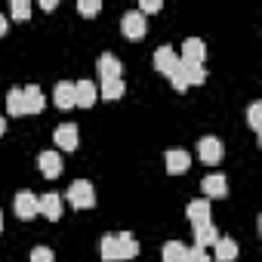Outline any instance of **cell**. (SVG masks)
<instances>
[{
  "mask_svg": "<svg viewBox=\"0 0 262 262\" xmlns=\"http://www.w3.org/2000/svg\"><path fill=\"white\" fill-rule=\"evenodd\" d=\"M68 204L74 207V210H90V207H96V191H93V185L86 182V179H74L71 185H68Z\"/></svg>",
  "mask_w": 262,
  "mask_h": 262,
  "instance_id": "1",
  "label": "cell"
},
{
  "mask_svg": "<svg viewBox=\"0 0 262 262\" xmlns=\"http://www.w3.org/2000/svg\"><path fill=\"white\" fill-rule=\"evenodd\" d=\"M120 31H123V37H129V40H139V37H145L148 22H145V16H142L139 10H129V13H123V19H120Z\"/></svg>",
  "mask_w": 262,
  "mask_h": 262,
  "instance_id": "2",
  "label": "cell"
},
{
  "mask_svg": "<svg viewBox=\"0 0 262 262\" xmlns=\"http://www.w3.org/2000/svg\"><path fill=\"white\" fill-rule=\"evenodd\" d=\"M204 56H207L204 40H201V37H185V43H182V59H179V62H185V65H204Z\"/></svg>",
  "mask_w": 262,
  "mask_h": 262,
  "instance_id": "3",
  "label": "cell"
},
{
  "mask_svg": "<svg viewBox=\"0 0 262 262\" xmlns=\"http://www.w3.org/2000/svg\"><path fill=\"white\" fill-rule=\"evenodd\" d=\"M114 253H117V262H120V259H136V256H139V244H136V237L129 234V231L114 234Z\"/></svg>",
  "mask_w": 262,
  "mask_h": 262,
  "instance_id": "4",
  "label": "cell"
},
{
  "mask_svg": "<svg viewBox=\"0 0 262 262\" xmlns=\"http://www.w3.org/2000/svg\"><path fill=\"white\" fill-rule=\"evenodd\" d=\"M13 210H16L19 219H34V216H37V194L19 191V194L13 198Z\"/></svg>",
  "mask_w": 262,
  "mask_h": 262,
  "instance_id": "5",
  "label": "cell"
},
{
  "mask_svg": "<svg viewBox=\"0 0 262 262\" xmlns=\"http://www.w3.org/2000/svg\"><path fill=\"white\" fill-rule=\"evenodd\" d=\"M176 65H179V56H176V50L173 47H158L155 50V68L161 71V74H173L176 71Z\"/></svg>",
  "mask_w": 262,
  "mask_h": 262,
  "instance_id": "6",
  "label": "cell"
},
{
  "mask_svg": "<svg viewBox=\"0 0 262 262\" xmlns=\"http://www.w3.org/2000/svg\"><path fill=\"white\" fill-rule=\"evenodd\" d=\"M96 68H99V77L102 80H117L120 71H123V65H120V59L114 53H102L99 62H96Z\"/></svg>",
  "mask_w": 262,
  "mask_h": 262,
  "instance_id": "7",
  "label": "cell"
},
{
  "mask_svg": "<svg viewBox=\"0 0 262 262\" xmlns=\"http://www.w3.org/2000/svg\"><path fill=\"white\" fill-rule=\"evenodd\" d=\"M198 155H201L204 164H219V161H222V142H219L216 136H204V139L198 142Z\"/></svg>",
  "mask_w": 262,
  "mask_h": 262,
  "instance_id": "8",
  "label": "cell"
},
{
  "mask_svg": "<svg viewBox=\"0 0 262 262\" xmlns=\"http://www.w3.org/2000/svg\"><path fill=\"white\" fill-rule=\"evenodd\" d=\"M53 139H56V145H59V148H65V151H74V148H77V139H80V133H77V126H74V123H62V126H56Z\"/></svg>",
  "mask_w": 262,
  "mask_h": 262,
  "instance_id": "9",
  "label": "cell"
},
{
  "mask_svg": "<svg viewBox=\"0 0 262 262\" xmlns=\"http://www.w3.org/2000/svg\"><path fill=\"white\" fill-rule=\"evenodd\" d=\"M96 96H99V90H96L93 80H77V83H74V105L93 108V105H96Z\"/></svg>",
  "mask_w": 262,
  "mask_h": 262,
  "instance_id": "10",
  "label": "cell"
},
{
  "mask_svg": "<svg viewBox=\"0 0 262 262\" xmlns=\"http://www.w3.org/2000/svg\"><path fill=\"white\" fill-rule=\"evenodd\" d=\"M22 96H25V114H40L47 108V96L40 86H22Z\"/></svg>",
  "mask_w": 262,
  "mask_h": 262,
  "instance_id": "11",
  "label": "cell"
},
{
  "mask_svg": "<svg viewBox=\"0 0 262 262\" xmlns=\"http://www.w3.org/2000/svg\"><path fill=\"white\" fill-rule=\"evenodd\" d=\"M201 191H204L207 198H225V194H228V179H225L222 173H210V176H204Z\"/></svg>",
  "mask_w": 262,
  "mask_h": 262,
  "instance_id": "12",
  "label": "cell"
},
{
  "mask_svg": "<svg viewBox=\"0 0 262 262\" xmlns=\"http://www.w3.org/2000/svg\"><path fill=\"white\" fill-rule=\"evenodd\" d=\"M37 167H40V173H43L47 179H56V176L62 173V158H59V151H40V155H37Z\"/></svg>",
  "mask_w": 262,
  "mask_h": 262,
  "instance_id": "13",
  "label": "cell"
},
{
  "mask_svg": "<svg viewBox=\"0 0 262 262\" xmlns=\"http://www.w3.org/2000/svg\"><path fill=\"white\" fill-rule=\"evenodd\" d=\"M222 234H219V228H216V222H201V225H194V247H213L216 241H219Z\"/></svg>",
  "mask_w": 262,
  "mask_h": 262,
  "instance_id": "14",
  "label": "cell"
},
{
  "mask_svg": "<svg viewBox=\"0 0 262 262\" xmlns=\"http://www.w3.org/2000/svg\"><path fill=\"white\" fill-rule=\"evenodd\" d=\"M37 213H43L47 219H59L62 216V194H43V198H37Z\"/></svg>",
  "mask_w": 262,
  "mask_h": 262,
  "instance_id": "15",
  "label": "cell"
},
{
  "mask_svg": "<svg viewBox=\"0 0 262 262\" xmlns=\"http://www.w3.org/2000/svg\"><path fill=\"white\" fill-rule=\"evenodd\" d=\"M188 167H191L188 151H182V148H170V151H167V173L179 176V173H185Z\"/></svg>",
  "mask_w": 262,
  "mask_h": 262,
  "instance_id": "16",
  "label": "cell"
},
{
  "mask_svg": "<svg viewBox=\"0 0 262 262\" xmlns=\"http://www.w3.org/2000/svg\"><path fill=\"white\" fill-rule=\"evenodd\" d=\"M185 216H188V222H191V225L210 222V201H207V198H201V201H191V204L185 207Z\"/></svg>",
  "mask_w": 262,
  "mask_h": 262,
  "instance_id": "17",
  "label": "cell"
},
{
  "mask_svg": "<svg viewBox=\"0 0 262 262\" xmlns=\"http://www.w3.org/2000/svg\"><path fill=\"white\" fill-rule=\"evenodd\" d=\"M213 259H216V262H234V259H237V244H234L231 237H219V241L213 244Z\"/></svg>",
  "mask_w": 262,
  "mask_h": 262,
  "instance_id": "18",
  "label": "cell"
},
{
  "mask_svg": "<svg viewBox=\"0 0 262 262\" xmlns=\"http://www.w3.org/2000/svg\"><path fill=\"white\" fill-rule=\"evenodd\" d=\"M185 253H188V247L182 241H167L161 250V259L164 262H185Z\"/></svg>",
  "mask_w": 262,
  "mask_h": 262,
  "instance_id": "19",
  "label": "cell"
},
{
  "mask_svg": "<svg viewBox=\"0 0 262 262\" xmlns=\"http://www.w3.org/2000/svg\"><path fill=\"white\" fill-rule=\"evenodd\" d=\"M53 99H56V105H59V108H74V83H68V80L56 83Z\"/></svg>",
  "mask_w": 262,
  "mask_h": 262,
  "instance_id": "20",
  "label": "cell"
},
{
  "mask_svg": "<svg viewBox=\"0 0 262 262\" xmlns=\"http://www.w3.org/2000/svg\"><path fill=\"white\" fill-rule=\"evenodd\" d=\"M102 99H108V102H117V99H123V93H126V83L117 77V80H102Z\"/></svg>",
  "mask_w": 262,
  "mask_h": 262,
  "instance_id": "21",
  "label": "cell"
},
{
  "mask_svg": "<svg viewBox=\"0 0 262 262\" xmlns=\"http://www.w3.org/2000/svg\"><path fill=\"white\" fill-rule=\"evenodd\" d=\"M7 111H10L13 117H22V114H25V96H22V86H13V90L7 93Z\"/></svg>",
  "mask_w": 262,
  "mask_h": 262,
  "instance_id": "22",
  "label": "cell"
},
{
  "mask_svg": "<svg viewBox=\"0 0 262 262\" xmlns=\"http://www.w3.org/2000/svg\"><path fill=\"white\" fill-rule=\"evenodd\" d=\"M99 256H102V262H117V253H114V234H102V241H99Z\"/></svg>",
  "mask_w": 262,
  "mask_h": 262,
  "instance_id": "23",
  "label": "cell"
},
{
  "mask_svg": "<svg viewBox=\"0 0 262 262\" xmlns=\"http://www.w3.org/2000/svg\"><path fill=\"white\" fill-rule=\"evenodd\" d=\"M247 123H250L253 133H259V129H262V102H253L247 108Z\"/></svg>",
  "mask_w": 262,
  "mask_h": 262,
  "instance_id": "24",
  "label": "cell"
},
{
  "mask_svg": "<svg viewBox=\"0 0 262 262\" xmlns=\"http://www.w3.org/2000/svg\"><path fill=\"white\" fill-rule=\"evenodd\" d=\"M170 83H173V90H179V93H185L188 90V71H185V65L179 62L176 65V71L170 74Z\"/></svg>",
  "mask_w": 262,
  "mask_h": 262,
  "instance_id": "25",
  "label": "cell"
},
{
  "mask_svg": "<svg viewBox=\"0 0 262 262\" xmlns=\"http://www.w3.org/2000/svg\"><path fill=\"white\" fill-rule=\"evenodd\" d=\"M182 65H185V62H182ZM185 71H188V86H201V83L207 80L204 65H185Z\"/></svg>",
  "mask_w": 262,
  "mask_h": 262,
  "instance_id": "26",
  "label": "cell"
},
{
  "mask_svg": "<svg viewBox=\"0 0 262 262\" xmlns=\"http://www.w3.org/2000/svg\"><path fill=\"white\" fill-rule=\"evenodd\" d=\"M99 10H102L99 0H80V4H77V13H80V16H96Z\"/></svg>",
  "mask_w": 262,
  "mask_h": 262,
  "instance_id": "27",
  "label": "cell"
},
{
  "mask_svg": "<svg viewBox=\"0 0 262 262\" xmlns=\"http://www.w3.org/2000/svg\"><path fill=\"white\" fill-rule=\"evenodd\" d=\"M185 262H210V253H207L204 247H188Z\"/></svg>",
  "mask_w": 262,
  "mask_h": 262,
  "instance_id": "28",
  "label": "cell"
},
{
  "mask_svg": "<svg viewBox=\"0 0 262 262\" xmlns=\"http://www.w3.org/2000/svg\"><path fill=\"white\" fill-rule=\"evenodd\" d=\"M56 256H53V250L50 247H34L31 250V262H53Z\"/></svg>",
  "mask_w": 262,
  "mask_h": 262,
  "instance_id": "29",
  "label": "cell"
},
{
  "mask_svg": "<svg viewBox=\"0 0 262 262\" xmlns=\"http://www.w3.org/2000/svg\"><path fill=\"white\" fill-rule=\"evenodd\" d=\"M13 16L16 19H28L31 16V4L28 0H13Z\"/></svg>",
  "mask_w": 262,
  "mask_h": 262,
  "instance_id": "30",
  "label": "cell"
},
{
  "mask_svg": "<svg viewBox=\"0 0 262 262\" xmlns=\"http://www.w3.org/2000/svg\"><path fill=\"white\" fill-rule=\"evenodd\" d=\"M161 10V4H158V0H142V4H139V13L145 16V13H158Z\"/></svg>",
  "mask_w": 262,
  "mask_h": 262,
  "instance_id": "31",
  "label": "cell"
},
{
  "mask_svg": "<svg viewBox=\"0 0 262 262\" xmlns=\"http://www.w3.org/2000/svg\"><path fill=\"white\" fill-rule=\"evenodd\" d=\"M7 28H10V25H7V16H4V13H0V37H4V34H7Z\"/></svg>",
  "mask_w": 262,
  "mask_h": 262,
  "instance_id": "32",
  "label": "cell"
},
{
  "mask_svg": "<svg viewBox=\"0 0 262 262\" xmlns=\"http://www.w3.org/2000/svg\"><path fill=\"white\" fill-rule=\"evenodd\" d=\"M4 133H7V120H4V117H0V136H4Z\"/></svg>",
  "mask_w": 262,
  "mask_h": 262,
  "instance_id": "33",
  "label": "cell"
},
{
  "mask_svg": "<svg viewBox=\"0 0 262 262\" xmlns=\"http://www.w3.org/2000/svg\"><path fill=\"white\" fill-rule=\"evenodd\" d=\"M0 231H4V213H0Z\"/></svg>",
  "mask_w": 262,
  "mask_h": 262,
  "instance_id": "34",
  "label": "cell"
}]
</instances>
